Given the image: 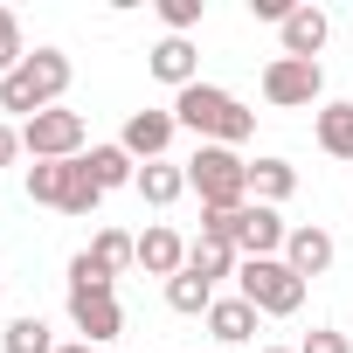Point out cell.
I'll return each mask as SVG.
<instances>
[{
	"mask_svg": "<svg viewBox=\"0 0 353 353\" xmlns=\"http://www.w3.org/2000/svg\"><path fill=\"white\" fill-rule=\"evenodd\" d=\"M332 256H339V243L319 229V222H291V236H284V263L312 284V277H325L332 270Z\"/></svg>",
	"mask_w": 353,
	"mask_h": 353,
	"instance_id": "obj_11",
	"label": "cell"
},
{
	"mask_svg": "<svg viewBox=\"0 0 353 353\" xmlns=\"http://www.w3.org/2000/svg\"><path fill=\"white\" fill-rule=\"evenodd\" d=\"M173 132H181V125H173V111H132L125 118V132H118V145L139 159V166H152V159H166V145H173Z\"/></svg>",
	"mask_w": 353,
	"mask_h": 353,
	"instance_id": "obj_9",
	"label": "cell"
},
{
	"mask_svg": "<svg viewBox=\"0 0 353 353\" xmlns=\"http://www.w3.org/2000/svg\"><path fill=\"white\" fill-rule=\"evenodd\" d=\"M28 201L35 208H56L63 201V159H35L28 166Z\"/></svg>",
	"mask_w": 353,
	"mask_h": 353,
	"instance_id": "obj_24",
	"label": "cell"
},
{
	"mask_svg": "<svg viewBox=\"0 0 353 353\" xmlns=\"http://www.w3.org/2000/svg\"><path fill=\"white\" fill-rule=\"evenodd\" d=\"M90 263H104L111 277H118V270H132V263H139V236H125V229H97Z\"/></svg>",
	"mask_w": 353,
	"mask_h": 353,
	"instance_id": "obj_22",
	"label": "cell"
},
{
	"mask_svg": "<svg viewBox=\"0 0 353 353\" xmlns=\"http://www.w3.org/2000/svg\"><path fill=\"white\" fill-rule=\"evenodd\" d=\"M21 159V125H8V118H0V173H8Z\"/></svg>",
	"mask_w": 353,
	"mask_h": 353,
	"instance_id": "obj_30",
	"label": "cell"
},
{
	"mask_svg": "<svg viewBox=\"0 0 353 353\" xmlns=\"http://www.w3.org/2000/svg\"><path fill=\"white\" fill-rule=\"evenodd\" d=\"M145 70H152L159 83H173V90H188V83H201V49H194L188 35H159V42L145 49Z\"/></svg>",
	"mask_w": 353,
	"mask_h": 353,
	"instance_id": "obj_12",
	"label": "cell"
},
{
	"mask_svg": "<svg viewBox=\"0 0 353 353\" xmlns=\"http://www.w3.org/2000/svg\"><path fill=\"white\" fill-rule=\"evenodd\" d=\"M291 194H298V166H291L284 152H263V159H250V201L277 208V201H291Z\"/></svg>",
	"mask_w": 353,
	"mask_h": 353,
	"instance_id": "obj_15",
	"label": "cell"
},
{
	"mask_svg": "<svg viewBox=\"0 0 353 353\" xmlns=\"http://www.w3.org/2000/svg\"><path fill=\"white\" fill-rule=\"evenodd\" d=\"M70 77H77V63H70L63 49H28V63H21L14 77H0V111H14V118L28 125L35 111H56V104H63Z\"/></svg>",
	"mask_w": 353,
	"mask_h": 353,
	"instance_id": "obj_2",
	"label": "cell"
},
{
	"mask_svg": "<svg viewBox=\"0 0 353 353\" xmlns=\"http://www.w3.org/2000/svg\"><path fill=\"white\" fill-rule=\"evenodd\" d=\"M21 152L28 159H83L90 152V125H83V111H35L28 125H21Z\"/></svg>",
	"mask_w": 353,
	"mask_h": 353,
	"instance_id": "obj_5",
	"label": "cell"
},
{
	"mask_svg": "<svg viewBox=\"0 0 353 353\" xmlns=\"http://www.w3.org/2000/svg\"><path fill=\"white\" fill-rule=\"evenodd\" d=\"M83 166L97 173V188H104V194H111V188H132V181H139V159H132L125 145H90V152H83Z\"/></svg>",
	"mask_w": 353,
	"mask_h": 353,
	"instance_id": "obj_19",
	"label": "cell"
},
{
	"mask_svg": "<svg viewBox=\"0 0 353 353\" xmlns=\"http://www.w3.org/2000/svg\"><path fill=\"white\" fill-rule=\"evenodd\" d=\"M139 270H145V277H181V270H188V243H181V229L152 222V229L139 236Z\"/></svg>",
	"mask_w": 353,
	"mask_h": 353,
	"instance_id": "obj_14",
	"label": "cell"
},
{
	"mask_svg": "<svg viewBox=\"0 0 353 353\" xmlns=\"http://www.w3.org/2000/svg\"><path fill=\"white\" fill-rule=\"evenodd\" d=\"M312 132H319V152H332V159H353V104H346V97L319 104Z\"/></svg>",
	"mask_w": 353,
	"mask_h": 353,
	"instance_id": "obj_18",
	"label": "cell"
},
{
	"mask_svg": "<svg viewBox=\"0 0 353 353\" xmlns=\"http://www.w3.org/2000/svg\"><path fill=\"white\" fill-rule=\"evenodd\" d=\"M132 194H139L145 208H173V201L188 194V166H173V159H152V166H139Z\"/></svg>",
	"mask_w": 353,
	"mask_h": 353,
	"instance_id": "obj_16",
	"label": "cell"
},
{
	"mask_svg": "<svg viewBox=\"0 0 353 353\" xmlns=\"http://www.w3.org/2000/svg\"><path fill=\"white\" fill-rule=\"evenodd\" d=\"M166 305L181 312V319H208L215 284H208V277H194V270H181V277H166Z\"/></svg>",
	"mask_w": 353,
	"mask_h": 353,
	"instance_id": "obj_21",
	"label": "cell"
},
{
	"mask_svg": "<svg viewBox=\"0 0 353 353\" xmlns=\"http://www.w3.org/2000/svg\"><path fill=\"white\" fill-rule=\"evenodd\" d=\"M305 277L284 263V256H256V263H243L236 270V298H250L263 319H291V312H305Z\"/></svg>",
	"mask_w": 353,
	"mask_h": 353,
	"instance_id": "obj_4",
	"label": "cell"
},
{
	"mask_svg": "<svg viewBox=\"0 0 353 353\" xmlns=\"http://www.w3.org/2000/svg\"><path fill=\"white\" fill-rule=\"evenodd\" d=\"M250 14H256V21H277V28H284V14H291V0H250Z\"/></svg>",
	"mask_w": 353,
	"mask_h": 353,
	"instance_id": "obj_31",
	"label": "cell"
},
{
	"mask_svg": "<svg viewBox=\"0 0 353 353\" xmlns=\"http://www.w3.org/2000/svg\"><path fill=\"white\" fill-rule=\"evenodd\" d=\"M56 353H97V346H83V339H70V346H56Z\"/></svg>",
	"mask_w": 353,
	"mask_h": 353,
	"instance_id": "obj_32",
	"label": "cell"
},
{
	"mask_svg": "<svg viewBox=\"0 0 353 353\" xmlns=\"http://www.w3.org/2000/svg\"><path fill=\"white\" fill-rule=\"evenodd\" d=\"M97 201H104V188H97V173H90L83 159H63V201H56V215L83 222V215H97Z\"/></svg>",
	"mask_w": 353,
	"mask_h": 353,
	"instance_id": "obj_17",
	"label": "cell"
},
{
	"mask_svg": "<svg viewBox=\"0 0 353 353\" xmlns=\"http://www.w3.org/2000/svg\"><path fill=\"white\" fill-rule=\"evenodd\" d=\"M256 332H263V312L250 298H215L208 305V339L215 346H250Z\"/></svg>",
	"mask_w": 353,
	"mask_h": 353,
	"instance_id": "obj_13",
	"label": "cell"
},
{
	"mask_svg": "<svg viewBox=\"0 0 353 353\" xmlns=\"http://www.w3.org/2000/svg\"><path fill=\"white\" fill-rule=\"evenodd\" d=\"M284 236H291V222H284L277 208H263V201H243V208H236V256H243V263L284 256Z\"/></svg>",
	"mask_w": 353,
	"mask_h": 353,
	"instance_id": "obj_8",
	"label": "cell"
},
{
	"mask_svg": "<svg viewBox=\"0 0 353 353\" xmlns=\"http://www.w3.org/2000/svg\"><path fill=\"white\" fill-rule=\"evenodd\" d=\"M263 353H298V346H263Z\"/></svg>",
	"mask_w": 353,
	"mask_h": 353,
	"instance_id": "obj_33",
	"label": "cell"
},
{
	"mask_svg": "<svg viewBox=\"0 0 353 353\" xmlns=\"http://www.w3.org/2000/svg\"><path fill=\"white\" fill-rule=\"evenodd\" d=\"M284 56H298V63H319V49H325V35H332V14L319 8V0H298V8L284 14Z\"/></svg>",
	"mask_w": 353,
	"mask_h": 353,
	"instance_id": "obj_10",
	"label": "cell"
},
{
	"mask_svg": "<svg viewBox=\"0 0 353 353\" xmlns=\"http://www.w3.org/2000/svg\"><path fill=\"white\" fill-rule=\"evenodd\" d=\"M188 270L208 277V284H222V277L243 270V256H236V250H215V243H188Z\"/></svg>",
	"mask_w": 353,
	"mask_h": 353,
	"instance_id": "obj_23",
	"label": "cell"
},
{
	"mask_svg": "<svg viewBox=\"0 0 353 353\" xmlns=\"http://www.w3.org/2000/svg\"><path fill=\"white\" fill-rule=\"evenodd\" d=\"M70 325L83 332V346L111 353L118 332H125V305H118V291H70Z\"/></svg>",
	"mask_w": 353,
	"mask_h": 353,
	"instance_id": "obj_7",
	"label": "cell"
},
{
	"mask_svg": "<svg viewBox=\"0 0 353 353\" xmlns=\"http://www.w3.org/2000/svg\"><path fill=\"white\" fill-rule=\"evenodd\" d=\"M194 243H215V250H236V208H201V236Z\"/></svg>",
	"mask_w": 353,
	"mask_h": 353,
	"instance_id": "obj_28",
	"label": "cell"
},
{
	"mask_svg": "<svg viewBox=\"0 0 353 353\" xmlns=\"http://www.w3.org/2000/svg\"><path fill=\"white\" fill-rule=\"evenodd\" d=\"M325 97V70L319 63H298V56H270L263 63V104L277 111H312Z\"/></svg>",
	"mask_w": 353,
	"mask_h": 353,
	"instance_id": "obj_6",
	"label": "cell"
},
{
	"mask_svg": "<svg viewBox=\"0 0 353 353\" xmlns=\"http://www.w3.org/2000/svg\"><path fill=\"white\" fill-rule=\"evenodd\" d=\"M201 14H208V0H159L166 35H194V28H201Z\"/></svg>",
	"mask_w": 353,
	"mask_h": 353,
	"instance_id": "obj_26",
	"label": "cell"
},
{
	"mask_svg": "<svg viewBox=\"0 0 353 353\" xmlns=\"http://www.w3.org/2000/svg\"><path fill=\"white\" fill-rule=\"evenodd\" d=\"M188 194H201V208H243L250 201V159L236 145H194Z\"/></svg>",
	"mask_w": 353,
	"mask_h": 353,
	"instance_id": "obj_3",
	"label": "cell"
},
{
	"mask_svg": "<svg viewBox=\"0 0 353 353\" xmlns=\"http://www.w3.org/2000/svg\"><path fill=\"white\" fill-rule=\"evenodd\" d=\"M173 125L181 132H194L201 145H250V132H256V111L236 97V90H222V83H188V90H173Z\"/></svg>",
	"mask_w": 353,
	"mask_h": 353,
	"instance_id": "obj_1",
	"label": "cell"
},
{
	"mask_svg": "<svg viewBox=\"0 0 353 353\" xmlns=\"http://www.w3.org/2000/svg\"><path fill=\"white\" fill-rule=\"evenodd\" d=\"M0 353H56V332H49V319H42V312H21V319H8V332H0Z\"/></svg>",
	"mask_w": 353,
	"mask_h": 353,
	"instance_id": "obj_20",
	"label": "cell"
},
{
	"mask_svg": "<svg viewBox=\"0 0 353 353\" xmlns=\"http://www.w3.org/2000/svg\"><path fill=\"white\" fill-rule=\"evenodd\" d=\"M70 291H118V277L104 263H90V250H77L70 256Z\"/></svg>",
	"mask_w": 353,
	"mask_h": 353,
	"instance_id": "obj_27",
	"label": "cell"
},
{
	"mask_svg": "<svg viewBox=\"0 0 353 353\" xmlns=\"http://www.w3.org/2000/svg\"><path fill=\"white\" fill-rule=\"evenodd\" d=\"M0 298H8V277H0Z\"/></svg>",
	"mask_w": 353,
	"mask_h": 353,
	"instance_id": "obj_34",
	"label": "cell"
},
{
	"mask_svg": "<svg viewBox=\"0 0 353 353\" xmlns=\"http://www.w3.org/2000/svg\"><path fill=\"white\" fill-rule=\"evenodd\" d=\"M28 63V42H21V14L14 8H0V77H14Z\"/></svg>",
	"mask_w": 353,
	"mask_h": 353,
	"instance_id": "obj_25",
	"label": "cell"
},
{
	"mask_svg": "<svg viewBox=\"0 0 353 353\" xmlns=\"http://www.w3.org/2000/svg\"><path fill=\"white\" fill-rule=\"evenodd\" d=\"M298 353H353V339H346V332H332V325H312V332L298 339Z\"/></svg>",
	"mask_w": 353,
	"mask_h": 353,
	"instance_id": "obj_29",
	"label": "cell"
}]
</instances>
